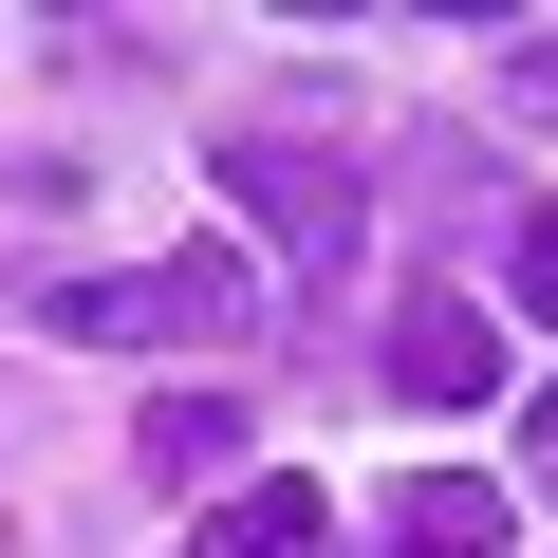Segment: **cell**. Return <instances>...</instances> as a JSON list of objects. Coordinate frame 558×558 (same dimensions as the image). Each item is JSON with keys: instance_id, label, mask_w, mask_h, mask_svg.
Returning <instances> with one entry per match:
<instances>
[{"instance_id": "6", "label": "cell", "mask_w": 558, "mask_h": 558, "mask_svg": "<svg viewBox=\"0 0 558 558\" xmlns=\"http://www.w3.org/2000/svg\"><path fill=\"white\" fill-rule=\"evenodd\" d=\"M391 558H502V484H484V465L391 484Z\"/></svg>"}, {"instance_id": "1", "label": "cell", "mask_w": 558, "mask_h": 558, "mask_svg": "<svg viewBox=\"0 0 558 558\" xmlns=\"http://www.w3.org/2000/svg\"><path fill=\"white\" fill-rule=\"evenodd\" d=\"M38 317L94 336V354H242V336H260V279H242L223 242H168V260H94V279H57Z\"/></svg>"}, {"instance_id": "7", "label": "cell", "mask_w": 558, "mask_h": 558, "mask_svg": "<svg viewBox=\"0 0 558 558\" xmlns=\"http://www.w3.org/2000/svg\"><path fill=\"white\" fill-rule=\"evenodd\" d=\"M502 299H521V317H558V205H521V260H502Z\"/></svg>"}, {"instance_id": "9", "label": "cell", "mask_w": 558, "mask_h": 558, "mask_svg": "<svg viewBox=\"0 0 558 558\" xmlns=\"http://www.w3.org/2000/svg\"><path fill=\"white\" fill-rule=\"evenodd\" d=\"M0 558H20V521H0Z\"/></svg>"}, {"instance_id": "2", "label": "cell", "mask_w": 558, "mask_h": 558, "mask_svg": "<svg viewBox=\"0 0 558 558\" xmlns=\"http://www.w3.org/2000/svg\"><path fill=\"white\" fill-rule=\"evenodd\" d=\"M223 205L279 242V279H299V299H336V279H354V242H373V186H354L317 131H242V149H223Z\"/></svg>"}, {"instance_id": "8", "label": "cell", "mask_w": 558, "mask_h": 558, "mask_svg": "<svg viewBox=\"0 0 558 558\" xmlns=\"http://www.w3.org/2000/svg\"><path fill=\"white\" fill-rule=\"evenodd\" d=\"M521 447H539V484H558V391H539V410H521Z\"/></svg>"}, {"instance_id": "5", "label": "cell", "mask_w": 558, "mask_h": 558, "mask_svg": "<svg viewBox=\"0 0 558 558\" xmlns=\"http://www.w3.org/2000/svg\"><path fill=\"white\" fill-rule=\"evenodd\" d=\"M242 447H260V428H242L223 391H149V428H131V465H149L168 502H186V484H242Z\"/></svg>"}, {"instance_id": "3", "label": "cell", "mask_w": 558, "mask_h": 558, "mask_svg": "<svg viewBox=\"0 0 558 558\" xmlns=\"http://www.w3.org/2000/svg\"><path fill=\"white\" fill-rule=\"evenodd\" d=\"M186 558H336V484L260 465V484H223V502L186 521Z\"/></svg>"}, {"instance_id": "4", "label": "cell", "mask_w": 558, "mask_h": 558, "mask_svg": "<svg viewBox=\"0 0 558 558\" xmlns=\"http://www.w3.org/2000/svg\"><path fill=\"white\" fill-rule=\"evenodd\" d=\"M391 391H410V410L502 391V317H484V299H410V317H391Z\"/></svg>"}]
</instances>
